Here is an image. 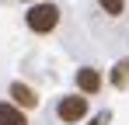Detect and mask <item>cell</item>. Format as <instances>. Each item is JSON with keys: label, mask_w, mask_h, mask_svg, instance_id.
Wrapping results in <instances>:
<instances>
[{"label": "cell", "mask_w": 129, "mask_h": 125, "mask_svg": "<svg viewBox=\"0 0 129 125\" xmlns=\"http://www.w3.org/2000/svg\"><path fill=\"white\" fill-rule=\"evenodd\" d=\"M56 24H59V7L56 4H35L28 11V28L35 35H49Z\"/></svg>", "instance_id": "1"}, {"label": "cell", "mask_w": 129, "mask_h": 125, "mask_svg": "<svg viewBox=\"0 0 129 125\" xmlns=\"http://www.w3.org/2000/svg\"><path fill=\"white\" fill-rule=\"evenodd\" d=\"M56 115H59L63 122L73 125V122H80V118L87 115V101H84V97H63L59 108H56Z\"/></svg>", "instance_id": "2"}, {"label": "cell", "mask_w": 129, "mask_h": 125, "mask_svg": "<svg viewBox=\"0 0 129 125\" xmlns=\"http://www.w3.org/2000/svg\"><path fill=\"white\" fill-rule=\"evenodd\" d=\"M77 87H80L84 94H98V90H101V73H98V70H91V66L77 70Z\"/></svg>", "instance_id": "3"}, {"label": "cell", "mask_w": 129, "mask_h": 125, "mask_svg": "<svg viewBox=\"0 0 129 125\" xmlns=\"http://www.w3.org/2000/svg\"><path fill=\"white\" fill-rule=\"evenodd\" d=\"M11 97H14V104H21V108H35V104H39L35 90L24 87V83H11Z\"/></svg>", "instance_id": "4"}, {"label": "cell", "mask_w": 129, "mask_h": 125, "mask_svg": "<svg viewBox=\"0 0 129 125\" xmlns=\"http://www.w3.org/2000/svg\"><path fill=\"white\" fill-rule=\"evenodd\" d=\"M0 125H28L18 104H0Z\"/></svg>", "instance_id": "5"}, {"label": "cell", "mask_w": 129, "mask_h": 125, "mask_svg": "<svg viewBox=\"0 0 129 125\" xmlns=\"http://www.w3.org/2000/svg\"><path fill=\"white\" fill-rule=\"evenodd\" d=\"M112 80H115V87H126V83H129V59H122L119 66H115Z\"/></svg>", "instance_id": "6"}, {"label": "cell", "mask_w": 129, "mask_h": 125, "mask_svg": "<svg viewBox=\"0 0 129 125\" xmlns=\"http://www.w3.org/2000/svg\"><path fill=\"white\" fill-rule=\"evenodd\" d=\"M98 4L105 7V14H112V18H119L122 7H126V0H98Z\"/></svg>", "instance_id": "7"}]
</instances>
